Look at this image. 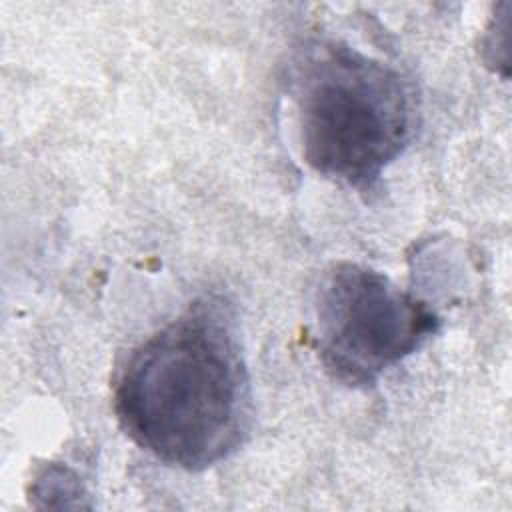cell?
I'll use <instances>...</instances> for the list:
<instances>
[{
    "label": "cell",
    "mask_w": 512,
    "mask_h": 512,
    "mask_svg": "<svg viewBox=\"0 0 512 512\" xmlns=\"http://www.w3.org/2000/svg\"><path fill=\"white\" fill-rule=\"evenodd\" d=\"M122 430L160 462L208 468L252 426L248 368L228 306L196 300L132 350L114 386Z\"/></svg>",
    "instance_id": "cell-1"
},
{
    "label": "cell",
    "mask_w": 512,
    "mask_h": 512,
    "mask_svg": "<svg viewBox=\"0 0 512 512\" xmlns=\"http://www.w3.org/2000/svg\"><path fill=\"white\" fill-rule=\"evenodd\" d=\"M302 156L318 174L356 188L372 186L412 136L408 80L342 40H316L292 68Z\"/></svg>",
    "instance_id": "cell-2"
},
{
    "label": "cell",
    "mask_w": 512,
    "mask_h": 512,
    "mask_svg": "<svg viewBox=\"0 0 512 512\" xmlns=\"http://www.w3.org/2000/svg\"><path fill=\"white\" fill-rule=\"evenodd\" d=\"M318 352L324 368L350 386H370L416 352L436 330L426 302L400 290L378 270L332 264L316 288Z\"/></svg>",
    "instance_id": "cell-3"
}]
</instances>
